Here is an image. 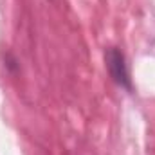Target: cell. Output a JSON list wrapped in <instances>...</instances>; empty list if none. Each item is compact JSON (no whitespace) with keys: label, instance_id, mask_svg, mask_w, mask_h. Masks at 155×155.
Instances as JSON below:
<instances>
[{"label":"cell","instance_id":"1","mask_svg":"<svg viewBox=\"0 0 155 155\" xmlns=\"http://www.w3.org/2000/svg\"><path fill=\"white\" fill-rule=\"evenodd\" d=\"M105 67H107L108 74L112 78V81L119 88H123L126 92L134 90L130 69H128V63H126V56L123 54V51L119 47H108L105 51Z\"/></svg>","mask_w":155,"mask_h":155},{"label":"cell","instance_id":"2","mask_svg":"<svg viewBox=\"0 0 155 155\" xmlns=\"http://www.w3.org/2000/svg\"><path fill=\"white\" fill-rule=\"evenodd\" d=\"M4 65H5V69H7L9 72H16V71H18V61H16V58H15L13 54H5Z\"/></svg>","mask_w":155,"mask_h":155}]
</instances>
